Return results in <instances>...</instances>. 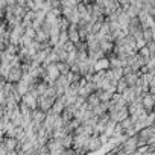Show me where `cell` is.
<instances>
[{"instance_id": "7c38bea8", "label": "cell", "mask_w": 155, "mask_h": 155, "mask_svg": "<svg viewBox=\"0 0 155 155\" xmlns=\"http://www.w3.org/2000/svg\"><path fill=\"white\" fill-rule=\"evenodd\" d=\"M14 146H15V141H14V140H8V141H6V147H8V149H12Z\"/></svg>"}, {"instance_id": "30bf717a", "label": "cell", "mask_w": 155, "mask_h": 155, "mask_svg": "<svg viewBox=\"0 0 155 155\" xmlns=\"http://www.w3.org/2000/svg\"><path fill=\"white\" fill-rule=\"evenodd\" d=\"M126 88H128V85H126L125 79H119V81L116 82V90H119V93H123Z\"/></svg>"}, {"instance_id": "5b68a950", "label": "cell", "mask_w": 155, "mask_h": 155, "mask_svg": "<svg viewBox=\"0 0 155 155\" xmlns=\"http://www.w3.org/2000/svg\"><path fill=\"white\" fill-rule=\"evenodd\" d=\"M122 97H123V101H125V102H132V101H134L137 96H135V91H134V88H132V87H131V88L128 87V88H126V90L122 93Z\"/></svg>"}, {"instance_id": "6da1fadb", "label": "cell", "mask_w": 155, "mask_h": 155, "mask_svg": "<svg viewBox=\"0 0 155 155\" xmlns=\"http://www.w3.org/2000/svg\"><path fill=\"white\" fill-rule=\"evenodd\" d=\"M46 76L49 78V79L52 81V82H55V79L59 76V71H58V68H56V64L53 62V64H47L46 65Z\"/></svg>"}, {"instance_id": "9c48e42d", "label": "cell", "mask_w": 155, "mask_h": 155, "mask_svg": "<svg viewBox=\"0 0 155 155\" xmlns=\"http://www.w3.org/2000/svg\"><path fill=\"white\" fill-rule=\"evenodd\" d=\"M99 104H101L99 96H97V94H90V97H88V107H90V108H94V107H97Z\"/></svg>"}, {"instance_id": "8fae6325", "label": "cell", "mask_w": 155, "mask_h": 155, "mask_svg": "<svg viewBox=\"0 0 155 155\" xmlns=\"http://www.w3.org/2000/svg\"><path fill=\"white\" fill-rule=\"evenodd\" d=\"M88 144H90V147H91V149H96V147H99V144H101V143H99L96 138H91V140H88Z\"/></svg>"}, {"instance_id": "8992f818", "label": "cell", "mask_w": 155, "mask_h": 155, "mask_svg": "<svg viewBox=\"0 0 155 155\" xmlns=\"http://www.w3.org/2000/svg\"><path fill=\"white\" fill-rule=\"evenodd\" d=\"M141 105H143V108H152V105H153V96L152 94H144Z\"/></svg>"}, {"instance_id": "7a4b0ae2", "label": "cell", "mask_w": 155, "mask_h": 155, "mask_svg": "<svg viewBox=\"0 0 155 155\" xmlns=\"http://www.w3.org/2000/svg\"><path fill=\"white\" fill-rule=\"evenodd\" d=\"M21 68L20 67H17V68H11L9 70V73H8V76H6V79L8 81H11V82H18L20 79H21Z\"/></svg>"}, {"instance_id": "277c9868", "label": "cell", "mask_w": 155, "mask_h": 155, "mask_svg": "<svg viewBox=\"0 0 155 155\" xmlns=\"http://www.w3.org/2000/svg\"><path fill=\"white\" fill-rule=\"evenodd\" d=\"M23 104H25L28 108H35V107H37V96L32 94V93L23 94Z\"/></svg>"}, {"instance_id": "ba28073f", "label": "cell", "mask_w": 155, "mask_h": 155, "mask_svg": "<svg viewBox=\"0 0 155 155\" xmlns=\"http://www.w3.org/2000/svg\"><path fill=\"white\" fill-rule=\"evenodd\" d=\"M56 68H58L59 74H67V73L70 71V67H68V64H65V62H56Z\"/></svg>"}, {"instance_id": "5bb4252c", "label": "cell", "mask_w": 155, "mask_h": 155, "mask_svg": "<svg viewBox=\"0 0 155 155\" xmlns=\"http://www.w3.org/2000/svg\"><path fill=\"white\" fill-rule=\"evenodd\" d=\"M102 47H104V49H110L111 44H110V43H102Z\"/></svg>"}, {"instance_id": "3957f363", "label": "cell", "mask_w": 155, "mask_h": 155, "mask_svg": "<svg viewBox=\"0 0 155 155\" xmlns=\"http://www.w3.org/2000/svg\"><path fill=\"white\" fill-rule=\"evenodd\" d=\"M108 67H110V61L105 59V58H101V59L94 61V64H93V70H94V71H104V70H107Z\"/></svg>"}, {"instance_id": "4fadbf2b", "label": "cell", "mask_w": 155, "mask_h": 155, "mask_svg": "<svg viewBox=\"0 0 155 155\" xmlns=\"http://www.w3.org/2000/svg\"><path fill=\"white\" fill-rule=\"evenodd\" d=\"M70 38H71V41H74V43H76V41H78V34L71 31V32H70Z\"/></svg>"}, {"instance_id": "52a82bcc", "label": "cell", "mask_w": 155, "mask_h": 155, "mask_svg": "<svg viewBox=\"0 0 155 155\" xmlns=\"http://www.w3.org/2000/svg\"><path fill=\"white\" fill-rule=\"evenodd\" d=\"M137 74L135 73H126V76H125V82H126V85H135V82H137Z\"/></svg>"}]
</instances>
